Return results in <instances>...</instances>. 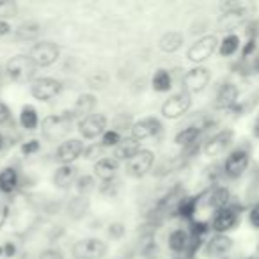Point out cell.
<instances>
[{
    "mask_svg": "<svg viewBox=\"0 0 259 259\" xmlns=\"http://www.w3.org/2000/svg\"><path fill=\"white\" fill-rule=\"evenodd\" d=\"M121 141L122 139H121V135H119V132H115V130H108V132H105L103 134L101 144H103L105 148H117Z\"/></svg>",
    "mask_w": 259,
    "mask_h": 259,
    "instance_id": "cell-31",
    "label": "cell"
},
{
    "mask_svg": "<svg viewBox=\"0 0 259 259\" xmlns=\"http://www.w3.org/2000/svg\"><path fill=\"white\" fill-rule=\"evenodd\" d=\"M105 254H107V245L98 238H87L73 245V255L76 259H103Z\"/></svg>",
    "mask_w": 259,
    "mask_h": 259,
    "instance_id": "cell-2",
    "label": "cell"
},
{
    "mask_svg": "<svg viewBox=\"0 0 259 259\" xmlns=\"http://www.w3.org/2000/svg\"><path fill=\"white\" fill-rule=\"evenodd\" d=\"M231 137H233V134H231V132H222V134L215 135V137H213L211 141L206 144L204 153L208 156H215V155H219V153H222L224 149L229 146Z\"/></svg>",
    "mask_w": 259,
    "mask_h": 259,
    "instance_id": "cell-16",
    "label": "cell"
},
{
    "mask_svg": "<svg viewBox=\"0 0 259 259\" xmlns=\"http://www.w3.org/2000/svg\"><path fill=\"white\" fill-rule=\"evenodd\" d=\"M4 148V137H2V134H0V149Z\"/></svg>",
    "mask_w": 259,
    "mask_h": 259,
    "instance_id": "cell-41",
    "label": "cell"
},
{
    "mask_svg": "<svg viewBox=\"0 0 259 259\" xmlns=\"http://www.w3.org/2000/svg\"><path fill=\"white\" fill-rule=\"evenodd\" d=\"M71 126V117L69 115H50L43 121V132L50 139L62 137Z\"/></svg>",
    "mask_w": 259,
    "mask_h": 259,
    "instance_id": "cell-9",
    "label": "cell"
},
{
    "mask_svg": "<svg viewBox=\"0 0 259 259\" xmlns=\"http://www.w3.org/2000/svg\"><path fill=\"white\" fill-rule=\"evenodd\" d=\"M238 47H240V37L234 36V34H231V36H227L226 39L222 41V45H220V54L222 55H233L234 52L238 50Z\"/></svg>",
    "mask_w": 259,
    "mask_h": 259,
    "instance_id": "cell-30",
    "label": "cell"
},
{
    "mask_svg": "<svg viewBox=\"0 0 259 259\" xmlns=\"http://www.w3.org/2000/svg\"><path fill=\"white\" fill-rule=\"evenodd\" d=\"M34 62L29 59V55H16L11 61L8 62L6 69H8V75L11 76L16 82H25V80L32 78L34 75Z\"/></svg>",
    "mask_w": 259,
    "mask_h": 259,
    "instance_id": "cell-3",
    "label": "cell"
},
{
    "mask_svg": "<svg viewBox=\"0 0 259 259\" xmlns=\"http://www.w3.org/2000/svg\"><path fill=\"white\" fill-rule=\"evenodd\" d=\"M18 11V6L11 0H0V18H11Z\"/></svg>",
    "mask_w": 259,
    "mask_h": 259,
    "instance_id": "cell-32",
    "label": "cell"
},
{
    "mask_svg": "<svg viewBox=\"0 0 259 259\" xmlns=\"http://www.w3.org/2000/svg\"><path fill=\"white\" fill-rule=\"evenodd\" d=\"M162 128L158 119L155 117H146L137 121L134 126H132V135H134L135 141H144V139H149L153 135H156Z\"/></svg>",
    "mask_w": 259,
    "mask_h": 259,
    "instance_id": "cell-10",
    "label": "cell"
},
{
    "mask_svg": "<svg viewBox=\"0 0 259 259\" xmlns=\"http://www.w3.org/2000/svg\"><path fill=\"white\" fill-rule=\"evenodd\" d=\"M248 165V155L245 151H234L227 156L226 160V172L229 176L236 178L240 174H243V170Z\"/></svg>",
    "mask_w": 259,
    "mask_h": 259,
    "instance_id": "cell-13",
    "label": "cell"
},
{
    "mask_svg": "<svg viewBox=\"0 0 259 259\" xmlns=\"http://www.w3.org/2000/svg\"><path fill=\"white\" fill-rule=\"evenodd\" d=\"M76 190L80 194H89L91 190H94V180L91 176H83L76 181Z\"/></svg>",
    "mask_w": 259,
    "mask_h": 259,
    "instance_id": "cell-34",
    "label": "cell"
},
{
    "mask_svg": "<svg viewBox=\"0 0 259 259\" xmlns=\"http://www.w3.org/2000/svg\"><path fill=\"white\" fill-rule=\"evenodd\" d=\"M231 240L227 236H215L209 240L208 247H206V252H208L209 255H213V257H217V255H222L226 254V252H229L231 248Z\"/></svg>",
    "mask_w": 259,
    "mask_h": 259,
    "instance_id": "cell-19",
    "label": "cell"
},
{
    "mask_svg": "<svg viewBox=\"0 0 259 259\" xmlns=\"http://www.w3.org/2000/svg\"><path fill=\"white\" fill-rule=\"evenodd\" d=\"M199 128H195V126H190V128H185V130H181L180 134L176 135V144L178 146H188V144H192V142H195V139L199 137Z\"/></svg>",
    "mask_w": 259,
    "mask_h": 259,
    "instance_id": "cell-27",
    "label": "cell"
},
{
    "mask_svg": "<svg viewBox=\"0 0 259 259\" xmlns=\"http://www.w3.org/2000/svg\"><path fill=\"white\" fill-rule=\"evenodd\" d=\"M83 153V144L78 139H71V141L62 142L57 148V160L64 165H69L71 162H75L80 155Z\"/></svg>",
    "mask_w": 259,
    "mask_h": 259,
    "instance_id": "cell-12",
    "label": "cell"
},
{
    "mask_svg": "<svg viewBox=\"0 0 259 259\" xmlns=\"http://www.w3.org/2000/svg\"><path fill=\"white\" fill-rule=\"evenodd\" d=\"M75 172H76V169H75V167H71V165L59 167V169L55 170V176H54L55 187H59V188L68 187V185L73 181V178H75Z\"/></svg>",
    "mask_w": 259,
    "mask_h": 259,
    "instance_id": "cell-20",
    "label": "cell"
},
{
    "mask_svg": "<svg viewBox=\"0 0 259 259\" xmlns=\"http://www.w3.org/2000/svg\"><path fill=\"white\" fill-rule=\"evenodd\" d=\"M195 211V199L192 197H187L180 202V215L183 217H192Z\"/></svg>",
    "mask_w": 259,
    "mask_h": 259,
    "instance_id": "cell-33",
    "label": "cell"
},
{
    "mask_svg": "<svg viewBox=\"0 0 259 259\" xmlns=\"http://www.w3.org/2000/svg\"><path fill=\"white\" fill-rule=\"evenodd\" d=\"M153 162H155V155L148 149H141L134 158H130L126 162V170L130 176L134 178H142L149 169H151Z\"/></svg>",
    "mask_w": 259,
    "mask_h": 259,
    "instance_id": "cell-7",
    "label": "cell"
},
{
    "mask_svg": "<svg viewBox=\"0 0 259 259\" xmlns=\"http://www.w3.org/2000/svg\"><path fill=\"white\" fill-rule=\"evenodd\" d=\"M217 48V37L215 36H206L202 39H199L197 43H194L188 50V59L192 62H202L208 57H211V54Z\"/></svg>",
    "mask_w": 259,
    "mask_h": 259,
    "instance_id": "cell-8",
    "label": "cell"
},
{
    "mask_svg": "<svg viewBox=\"0 0 259 259\" xmlns=\"http://www.w3.org/2000/svg\"><path fill=\"white\" fill-rule=\"evenodd\" d=\"M61 93V82L55 78H36L30 85V94L39 101H48Z\"/></svg>",
    "mask_w": 259,
    "mask_h": 259,
    "instance_id": "cell-4",
    "label": "cell"
},
{
    "mask_svg": "<svg viewBox=\"0 0 259 259\" xmlns=\"http://www.w3.org/2000/svg\"><path fill=\"white\" fill-rule=\"evenodd\" d=\"M188 245V233L183 229H176L170 233L169 236V247L172 248L174 252H181L185 250Z\"/></svg>",
    "mask_w": 259,
    "mask_h": 259,
    "instance_id": "cell-25",
    "label": "cell"
},
{
    "mask_svg": "<svg viewBox=\"0 0 259 259\" xmlns=\"http://www.w3.org/2000/svg\"><path fill=\"white\" fill-rule=\"evenodd\" d=\"M227 201H229V192H227L226 188H217V190L211 194L209 204H211L213 208L224 209V206L227 204Z\"/></svg>",
    "mask_w": 259,
    "mask_h": 259,
    "instance_id": "cell-29",
    "label": "cell"
},
{
    "mask_svg": "<svg viewBox=\"0 0 259 259\" xmlns=\"http://www.w3.org/2000/svg\"><path fill=\"white\" fill-rule=\"evenodd\" d=\"M190 105H192V101L187 93L174 94V96H170L169 100L162 105V114H163V117H167V119H178L183 114H187Z\"/></svg>",
    "mask_w": 259,
    "mask_h": 259,
    "instance_id": "cell-5",
    "label": "cell"
},
{
    "mask_svg": "<svg viewBox=\"0 0 259 259\" xmlns=\"http://www.w3.org/2000/svg\"><path fill=\"white\" fill-rule=\"evenodd\" d=\"M209 82V71L206 68H194L185 75L183 83L185 89L190 91V93H199L202 91Z\"/></svg>",
    "mask_w": 259,
    "mask_h": 259,
    "instance_id": "cell-11",
    "label": "cell"
},
{
    "mask_svg": "<svg viewBox=\"0 0 259 259\" xmlns=\"http://www.w3.org/2000/svg\"><path fill=\"white\" fill-rule=\"evenodd\" d=\"M29 59L34 62V66L39 68H47V66L54 64L59 59V47L52 41H41L36 43L29 52Z\"/></svg>",
    "mask_w": 259,
    "mask_h": 259,
    "instance_id": "cell-1",
    "label": "cell"
},
{
    "mask_svg": "<svg viewBox=\"0 0 259 259\" xmlns=\"http://www.w3.org/2000/svg\"><path fill=\"white\" fill-rule=\"evenodd\" d=\"M181 45H183V34L181 32H167L160 39V50L167 52V54H172V52L180 50Z\"/></svg>",
    "mask_w": 259,
    "mask_h": 259,
    "instance_id": "cell-18",
    "label": "cell"
},
{
    "mask_svg": "<svg viewBox=\"0 0 259 259\" xmlns=\"http://www.w3.org/2000/svg\"><path fill=\"white\" fill-rule=\"evenodd\" d=\"M119 169V163L115 158H101L94 163V174L100 178L101 181H110L115 178Z\"/></svg>",
    "mask_w": 259,
    "mask_h": 259,
    "instance_id": "cell-14",
    "label": "cell"
},
{
    "mask_svg": "<svg viewBox=\"0 0 259 259\" xmlns=\"http://www.w3.org/2000/svg\"><path fill=\"white\" fill-rule=\"evenodd\" d=\"M139 151H141V144H139V141H135L134 137L124 139V141L119 142V146L115 148V156H117L119 160H126V162H128V160L134 158Z\"/></svg>",
    "mask_w": 259,
    "mask_h": 259,
    "instance_id": "cell-17",
    "label": "cell"
},
{
    "mask_svg": "<svg viewBox=\"0 0 259 259\" xmlns=\"http://www.w3.org/2000/svg\"><path fill=\"white\" fill-rule=\"evenodd\" d=\"M9 115H11V112H9L8 105L0 103V124H2V122H6V121H8V119H9Z\"/></svg>",
    "mask_w": 259,
    "mask_h": 259,
    "instance_id": "cell-38",
    "label": "cell"
},
{
    "mask_svg": "<svg viewBox=\"0 0 259 259\" xmlns=\"http://www.w3.org/2000/svg\"><path fill=\"white\" fill-rule=\"evenodd\" d=\"M153 89L158 91V93H165V91H169L170 87H172V78H170L169 71H165V69H158V71L153 75Z\"/></svg>",
    "mask_w": 259,
    "mask_h": 259,
    "instance_id": "cell-23",
    "label": "cell"
},
{
    "mask_svg": "<svg viewBox=\"0 0 259 259\" xmlns=\"http://www.w3.org/2000/svg\"><path fill=\"white\" fill-rule=\"evenodd\" d=\"M41 32V27L34 22H27V23H22V25L16 29V36L18 39H23V41H30V39H36Z\"/></svg>",
    "mask_w": 259,
    "mask_h": 259,
    "instance_id": "cell-24",
    "label": "cell"
},
{
    "mask_svg": "<svg viewBox=\"0 0 259 259\" xmlns=\"http://www.w3.org/2000/svg\"><path fill=\"white\" fill-rule=\"evenodd\" d=\"M11 32V25L4 20H0V36H6V34Z\"/></svg>",
    "mask_w": 259,
    "mask_h": 259,
    "instance_id": "cell-40",
    "label": "cell"
},
{
    "mask_svg": "<svg viewBox=\"0 0 259 259\" xmlns=\"http://www.w3.org/2000/svg\"><path fill=\"white\" fill-rule=\"evenodd\" d=\"M234 98H236V89H234L233 85H226V87H222V91H220L219 96H217V105H219V107H227V105L233 103Z\"/></svg>",
    "mask_w": 259,
    "mask_h": 259,
    "instance_id": "cell-28",
    "label": "cell"
},
{
    "mask_svg": "<svg viewBox=\"0 0 259 259\" xmlns=\"http://www.w3.org/2000/svg\"><path fill=\"white\" fill-rule=\"evenodd\" d=\"M105 128H107V117L101 114L85 115L78 122V132L83 139H96L98 135L105 134Z\"/></svg>",
    "mask_w": 259,
    "mask_h": 259,
    "instance_id": "cell-6",
    "label": "cell"
},
{
    "mask_svg": "<svg viewBox=\"0 0 259 259\" xmlns=\"http://www.w3.org/2000/svg\"><path fill=\"white\" fill-rule=\"evenodd\" d=\"M96 107V98L93 94H82L75 103V114H89Z\"/></svg>",
    "mask_w": 259,
    "mask_h": 259,
    "instance_id": "cell-26",
    "label": "cell"
},
{
    "mask_svg": "<svg viewBox=\"0 0 259 259\" xmlns=\"http://www.w3.org/2000/svg\"><path fill=\"white\" fill-rule=\"evenodd\" d=\"M20 122H22L23 128L29 130V132L36 130V128H37V124H39V117H37L36 108L30 107V105L23 107V108H22V114H20Z\"/></svg>",
    "mask_w": 259,
    "mask_h": 259,
    "instance_id": "cell-22",
    "label": "cell"
},
{
    "mask_svg": "<svg viewBox=\"0 0 259 259\" xmlns=\"http://www.w3.org/2000/svg\"><path fill=\"white\" fill-rule=\"evenodd\" d=\"M108 82V75L103 71H96L94 75L89 76V85L91 87H103Z\"/></svg>",
    "mask_w": 259,
    "mask_h": 259,
    "instance_id": "cell-35",
    "label": "cell"
},
{
    "mask_svg": "<svg viewBox=\"0 0 259 259\" xmlns=\"http://www.w3.org/2000/svg\"><path fill=\"white\" fill-rule=\"evenodd\" d=\"M234 226H236V213L227 208L219 209V213L213 219V229L217 233H226V231L233 229Z\"/></svg>",
    "mask_w": 259,
    "mask_h": 259,
    "instance_id": "cell-15",
    "label": "cell"
},
{
    "mask_svg": "<svg viewBox=\"0 0 259 259\" xmlns=\"http://www.w3.org/2000/svg\"><path fill=\"white\" fill-rule=\"evenodd\" d=\"M37 149H39V142L37 141H29V142H25V144L22 146V153L23 155H32V153H36Z\"/></svg>",
    "mask_w": 259,
    "mask_h": 259,
    "instance_id": "cell-36",
    "label": "cell"
},
{
    "mask_svg": "<svg viewBox=\"0 0 259 259\" xmlns=\"http://www.w3.org/2000/svg\"><path fill=\"white\" fill-rule=\"evenodd\" d=\"M39 259H62V255L59 250H45L43 254L39 255Z\"/></svg>",
    "mask_w": 259,
    "mask_h": 259,
    "instance_id": "cell-37",
    "label": "cell"
},
{
    "mask_svg": "<svg viewBox=\"0 0 259 259\" xmlns=\"http://www.w3.org/2000/svg\"><path fill=\"white\" fill-rule=\"evenodd\" d=\"M16 185H18V174H16L15 169L8 167V169H4L0 172V190L9 194V192L15 190Z\"/></svg>",
    "mask_w": 259,
    "mask_h": 259,
    "instance_id": "cell-21",
    "label": "cell"
},
{
    "mask_svg": "<svg viewBox=\"0 0 259 259\" xmlns=\"http://www.w3.org/2000/svg\"><path fill=\"white\" fill-rule=\"evenodd\" d=\"M250 222L254 227H259V204H255L250 211Z\"/></svg>",
    "mask_w": 259,
    "mask_h": 259,
    "instance_id": "cell-39",
    "label": "cell"
}]
</instances>
